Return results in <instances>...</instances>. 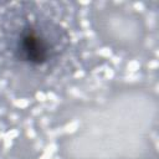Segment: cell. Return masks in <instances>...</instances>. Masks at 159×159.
<instances>
[{
    "label": "cell",
    "instance_id": "1",
    "mask_svg": "<svg viewBox=\"0 0 159 159\" xmlns=\"http://www.w3.org/2000/svg\"><path fill=\"white\" fill-rule=\"evenodd\" d=\"M16 51L19 57L30 65H43L48 61L51 50L46 39L35 29L24 30L17 40Z\"/></svg>",
    "mask_w": 159,
    "mask_h": 159
}]
</instances>
